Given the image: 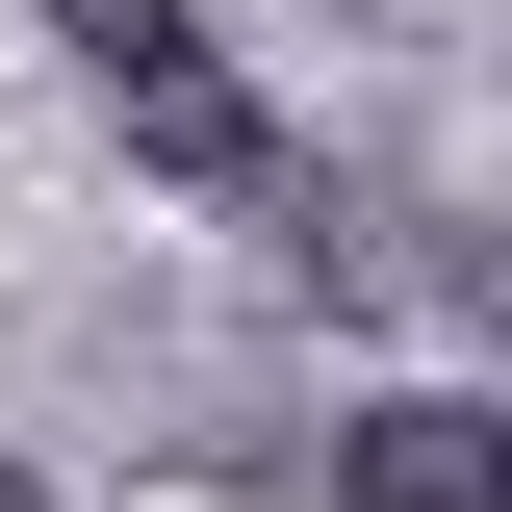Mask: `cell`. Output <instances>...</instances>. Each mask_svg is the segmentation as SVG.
<instances>
[{"label":"cell","instance_id":"obj_1","mask_svg":"<svg viewBox=\"0 0 512 512\" xmlns=\"http://www.w3.org/2000/svg\"><path fill=\"white\" fill-rule=\"evenodd\" d=\"M52 26H77V77L128 103V154H154L180 205H256V180H282V128H256V77L205 52V0H52Z\"/></svg>","mask_w":512,"mask_h":512},{"label":"cell","instance_id":"obj_2","mask_svg":"<svg viewBox=\"0 0 512 512\" xmlns=\"http://www.w3.org/2000/svg\"><path fill=\"white\" fill-rule=\"evenodd\" d=\"M333 512H512V410H461V384L333 410Z\"/></svg>","mask_w":512,"mask_h":512},{"label":"cell","instance_id":"obj_3","mask_svg":"<svg viewBox=\"0 0 512 512\" xmlns=\"http://www.w3.org/2000/svg\"><path fill=\"white\" fill-rule=\"evenodd\" d=\"M0 512H77V487H52V461H0Z\"/></svg>","mask_w":512,"mask_h":512}]
</instances>
